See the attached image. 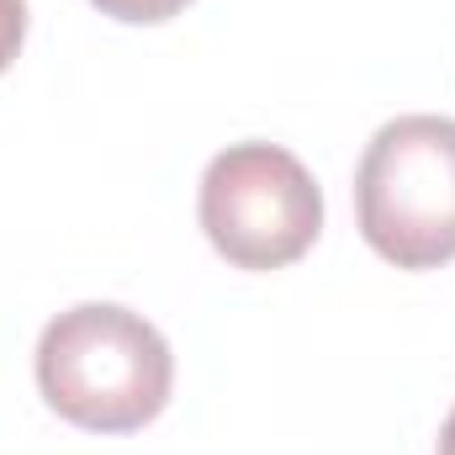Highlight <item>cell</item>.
<instances>
[{
	"mask_svg": "<svg viewBox=\"0 0 455 455\" xmlns=\"http://www.w3.org/2000/svg\"><path fill=\"white\" fill-rule=\"evenodd\" d=\"M170 387L175 355L132 307L80 302L59 313L37 339V392L75 429L132 435L164 413Z\"/></svg>",
	"mask_w": 455,
	"mask_h": 455,
	"instance_id": "1",
	"label": "cell"
},
{
	"mask_svg": "<svg viewBox=\"0 0 455 455\" xmlns=\"http://www.w3.org/2000/svg\"><path fill=\"white\" fill-rule=\"evenodd\" d=\"M360 238L397 270L455 259V116L413 112L376 127L355 170Z\"/></svg>",
	"mask_w": 455,
	"mask_h": 455,
	"instance_id": "2",
	"label": "cell"
},
{
	"mask_svg": "<svg viewBox=\"0 0 455 455\" xmlns=\"http://www.w3.org/2000/svg\"><path fill=\"white\" fill-rule=\"evenodd\" d=\"M202 228L238 270H281L323 233V191L281 143H233L202 175Z\"/></svg>",
	"mask_w": 455,
	"mask_h": 455,
	"instance_id": "3",
	"label": "cell"
},
{
	"mask_svg": "<svg viewBox=\"0 0 455 455\" xmlns=\"http://www.w3.org/2000/svg\"><path fill=\"white\" fill-rule=\"evenodd\" d=\"M101 16H112V21H132V27H154V21H170V16H180L191 0H91Z\"/></svg>",
	"mask_w": 455,
	"mask_h": 455,
	"instance_id": "4",
	"label": "cell"
},
{
	"mask_svg": "<svg viewBox=\"0 0 455 455\" xmlns=\"http://www.w3.org/2000/svg\"><path fill=\"white\" fill-rule=\"evenodd\" d=\"M21 37H27V0H0V75L16 64Z\"/></svg>",
	"mask_w": 455,
	"mask_h": 455,
	"instance_id": "5",
	"label": "cell"
},
{
	"mask_svg": "<svg viewBox=\"0 0 455 455\" xmlns=\"http://www.w3.org/2000/svg\"><path fill=\"white\" fill-rule=\"evenodd\" d=\"M440 455H455V408H451V419H445V429H440Z\"/></svg>",
	"mask_w": 455,
	"mask_h": 455,
	"instance_id": "6",
	"label": "cell"
}]
</instances>
